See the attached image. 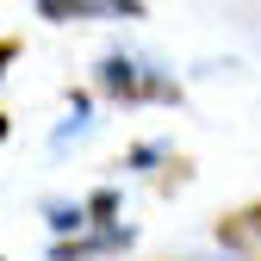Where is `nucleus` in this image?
I'll return each mask as SVG.
<instances>
[{
    "label": "nucleus",
    "mask_w": 261,
    "mask_h": 261,
    "mask_svg": "<svg viewBox=\"0 0 261 261\" xmlns=\"http://www.w3.org/2000/svg\"><path fill=\"white\" fill-rule=\"evenodd\" d=\"M38 19H50V25H124V19H143V0H38Z\"/></svg>",
    "instance_id": "obj_2"
},
{
    "label": "nucleus",
    "mask_w": 261,
    "mask_h": 261,
    "mask_svg": "<svg viewBox=\"0 0 261 261\" xmlns=\"http://www.w3.org/2000/svg\"><path fill=\"white\" fill-rule=\"evenodd\" d=\"M7 130H13V124H7V112H0V143H7Z\"/></svg>",
    "instance_id": "obj_6"
},
{
    "label": "nucleus",
    "mask_w": 261,
    "mask_h": 261,
    "mask_svg": "<svg viewBox=\"0 0 261 261\" xmlns=\"http://www.w3.org/2000/svg\"><path fill=\"white\" fill-rule=\"evenodd\" d=\"M100 87L112 93V100H180V87L174 81H162V75H149L143 62H124V56H106L100 62Z\"/></svg>",
    "instance_id": "obj_1"
},
{
    "label": "nucleus",
    "mask_w": 261,
    "mask_h": 261,
    "mask_svg": "<svg viewBox=\"0 0 261 261\" xmlns=\"http://www.w3.org/2000/svg\"><path fill=\"white\" fill-rule=\"evenodd\" d=\"M218 243L237 249V255H261V199L230 212V218H218Z\"/></svg>",
    "instance_id": "obj_3"
},
{
    "label": "nucleus",
    "mask_w": 261,
    "mask_h": 261,
    "mask_svg": "<svg viewBox=\"0 0 261 261\" xmlns=\"http://www.w3.org/2000/svg\"><path fill=\"white\" fill-rule=\"evenodd\" d=\"M124 243H130V230H124V224H112V230L87 237V243H56L50 255H56V261H87V255H106V249H124Z\"/></svg>",
    "instance_id": "obj_4"
},
{
    "label": "nucleus",
    "mask_w": 261,
    "mask_h": 261,
    "mask_svg": "<svg viewBox=\"0 0 261 261\" xmlns=\"http://www.w3.org/2000/svg\"><path fill=\"white\" fill-rule=\"evenodd\" d=\"M13 62H19V44H13V38H0V75H7Z\"/></svg>",
    "instance_id": "obj_5"
}]
</instances>
